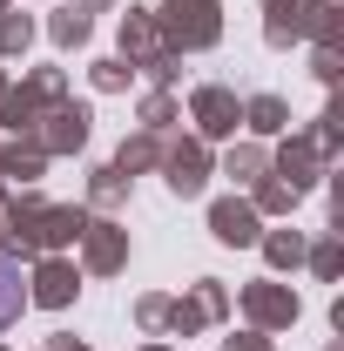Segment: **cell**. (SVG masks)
I'll use <instances>...</instances> for the list:
<instances>
[{
	"instance_id": "1",
	"label": "cell",
	"mask_w": 344,
	"mask_h": 351,
	"mask_svg": "<svg viewBox=\"0 0 344 351\" xmlns=\"http://www.w3.org/2000/svg\"><path fill=\"white\" fill-rule=\"evenodd\" d=\"M21 317V270L14 263H0V331Z\"/></svg>"
}]
</instances>
